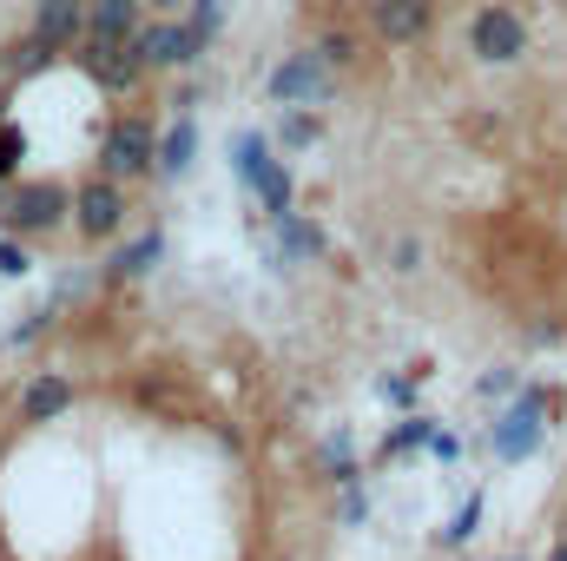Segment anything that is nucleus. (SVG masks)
Wrapping results in <instances>:
<instances>
[{
    "instance_id": "nucleus-23",
    "label": "nucleus",
    "mask_w": 567,
    "mask_h": 561,
    "mask_svg": "<svg viewBox=\"0 0 567 561\" xmlns=\"http://www.w3.org/2000/svg\"><path fill=\"white\" fill-rule=\"evenodd\" d=\"M515 390V370H488L482 384H475V397H508Z\"/></svg>"
},
{
    "instance_id": "nucleus-15",
    "label": "nucleus",
    "mask_w": 567,
    "mask_h": 561,
    "mask_svg": "<svg viewBox=\"0 0 567 561\" xmlns=\"http://www.w3.org/2000/svg\"><path fill=\"white\" fill-rule=\"evenodd\" d=\"M158 252H165V238H158V232H140V238L113 258V278H140V272H152V258H158Z\"/></svg>"
},
{
    "instance_id": "nucleus-27",
    "label": "nucleus",
    "mask_w": 567,
    "mask_h": 561,
    "mask_svg": "<svg viewBox=\"0 0 567 561\" xmlns=\"http://www.w3.org/2000/svg\"><path fill=\"white\" fill-rule=\"evenodd\" d=\"M152 7H158V13H172V7H185V0H152Z\"/></svg>"
},
{
    "instance_id": "nucleus-14",
    "label": "nucleus",
    "mask_w": 567,
    "mask_h": 561,
    "mask_svg": "<svg viewBox=\"0 0 567 561\" xmlns=\"http://www.w3.org/2000/svg\"><path fill=\"white\" fill-rule=\"evenodd\" d=\"M192 152H198V126H192V120H178V126L158 140V172H172V178H178V172L192 165Z\"/></svg>"
},
{
    "instance_id": "nucleus-13",
    "label": "nucleus",
    "mask_w": 567,
    "mask_h": 561,
    "mask_svg": "<svg viewBox=\"0 0 567 561\" xmlns=\"http://www.w3.org/2000/svg\"><path fill=\"white\" fill-rule=\"evenodd\" d=\"M100 40H140V0H86Z\"/></svg>"
},
{
    "instance_id": "nucleus-1",
    "label": "nucleus",
    "mask_w": 567,
    "mask_h": 561,
    "mask_svg": "<svg viewBox=\"0 0 567 561\" xmlns=\"http://www.w3.org/2000/svg\"><path fill=\"white\" fill-rule=\"evenodd\" d=\"M548 390H522L508 417H495V462H528L548 436Z\"/></svg>"
},
{
    "instance_id": "nucleus-2",
    "label": "nucleus",
    "mask_w": 567,
    "mask_h": 561,
    "mask_svg": "<svg viewBox=\"0 0 567 561\" xmlns=\"http://www.w3.org/2000/svg\"><path fill=\"white\" fill-rule=\"evenodd\" d=\"M468 47H475V60L508 67V60L528 53V27H522V13H508V7H482L475 27H468Z\"/></svg>"
},
{
    "instance_id": "nucleus-24",
    "label": "nucleus",
    "mask_w": 567,
    "mask_h": 561,
    "mask_svg": "<svg viewBox=\"0 0 567 561\" xmlns=\"http://www.w3.org/2000/svg\"><path fill=\"white\" fill-rule=\"evenodd\" d=\"M317 140V120H290V126H284V145H310Z\"/></svg>"
},
{
    "instance_id": "nucleus-22",
    "label": "nucleus",
    "mask_w": 567,
    "mask_h": 561,
    "mask_svg": "<svg viewBox=\"0 0 567 561\" xmlns=\"http://www.w3.org/2000/svg\"><path fill=\"white\" fill-rule=\"evenodd\" d=\"M317 53L343 67V60H357V40H350V33H323V40H317Z\"/></svg>"
},
{
    "instance_id": "nucleus-5",
    "label": "nucleus",
    "mask_w": 567,
    "mask_h": 561,
    "mask_svg": "<svg viewBox=\"0 0 567 561\" xmlns=\"http://www.w3.org/2000/svg\"><path fill=\"white\" fill-rule=\"evenodd\" d=\"M158 165V140H152V126L145 120H120L113 133H106V152H100V172L106 178H140Z\"/></svg>"
},
{
    "instance_id": "nucleus-6",
    "label": "nucleus",
    "mask_w": 567,
    "mask_h": 561,
    "mask_svg": "<svg viewBox=\"0 0 567 561\" xmlns=\"http://www.w3.org/2000/svg\"><path fill=\"white\" fill-rule=\"evenodd\" d=\"M60 212H73V205H66V192H60L53 178H27V185H13V198H7V225H13V232H53Z\"/></svg>"
},
{
    "instance_id": "nucleus-20",
    "label": "nucleus",
    "mask_w": 567,
    "mask_h": 561,
    "mask_svg": "<svg viewBox=\"0 0 567 561\" xmlns=\"http://www.w3.org/2000/svg\"><path fill=\"white\" fill-rule=\"evenodd\" d=\"M429 436H435V429H429V417H410L396 436H390V442H383V456H403V449H416V442H429Z\"/></svg>"
},
{
    "instance_id": "nucleus-18",
    "label": "nucleus",
    "mask_w": 567,
    "mask_h": 561,
    "mask_svg": "<svg viewBox=\"0 0 567 561\" xmlns=\"http://www.w3.org/2000/svg\"><path fill=\"white\" fill-rule=\"evenodd\" d=\"M475 522H482V496H475V502H462V509H455V522H449V529H442V542H449V549H462V542H468V536H475Z\"/></svg>"
},
{
    "instance_id": "nucleus-16",
    "label": "nucleus",
    "mask_w": 567,
    "mask_h": 561,
    "mask_svg": "<svg viewBox=\"0 0 567 561\" xmlns=\"http://www.w3.org/2000/svg\"><path fill=\"white\" fill-rule=\"evenodd\" d=\"M278 238H284V258H317V245H323L297 212H284V218H278Z\"/></svg>"
},
{
    "instance_id": "nucleus-8",
    "label": "nucleus",
    "mask_w": 567,
    "mask_h": 561,
    "mask_svg": "<svg viewBox=\"0 0 567 561\" xmlns=\"http://www.w3.org/2000/svg\"><path fill=\"white\" fill-rule=\"evenodd\" d=\"M73 212H80V232L86 238H113L120 225H126V192H120V178H93V185H80L73 192Z\"/></svg>"
},
{
    "instance_id": "nucleus-26",
    "label": "nucleus",
    "mask_w": 567,
    "mask_h": 561,
    "mask_svg": "<svg viewBox=\"0 0 567 561\" xmlns=\"http://www.w3.org/2000/svg\"><path fill=\"white\" fill-rule=\"evenodd\" d=\"M429 449H435V456H442V462H455V449H462V442H455V436H442V429H435V436H429Z\"/></svg>"
},
{
    "instance_id": "nucleus-11",
    "label": "nucleus",
    "mask_w": 567,
    "mask_h": 561,
    "mask_svg": "<svg viewBox=\"0 0 567 561\" xmlns=\"http://www.w3.org/2000/svg\"><path fill=\"white\" fill-rule=\"evenodd\" d=\"M198 33L185 20H158V27H140V60L145 67H192L198 60Z\"/></svg>"
},
{
    "instance_id": "nucleus-4",
    "label": "nucleus",
    "mask_w": 567,
    "mask_h": 561,
    "mask_svg": "<svg viewBox=\"0 0 567 561\" xmlns=\"http://www.w3.org/2000/svg\"><path fill=\"white\" fill-rule=\"evenodd\" d=\"M238 178L271 205V218H284L290 212V172H284L278 159L265 152V140L258 133H238Z\"/></svg>"
},
{
    "instance_id": "nucleus-10",
    "label": "nucleus",
    "mask_w": 567,
    "mask_h": 561,
    "mask_svg": "<svg viewBox=\"0 0 567 561\" xmlns=\"http://www.w3.org/2000/svg\"><path fill=\"white\" fill-rule=\"evenodd\" d=\"M429 20H435V0H370V27H377V40H390V47L423 40Z\"/></svg>"
},
{
    "instance_id": "nucleus-19",
    "label": "nucleus",
    "mask_w": 567,
    "mask_h": 561,
    "mask_svg": "<svg viewBox=\"0 0 567 561\" xmlns=\"http://www.w3.org/2000/svg\"><path fill=\"white\" fill-rule=\"evenodd\" d=\"M20 159H27V133L20 126H0V178H13Z\"/></svg>"
},
{
    "instance_id": "nucleus-17",
    "label": "nucleus",
    "mask_w": 567,
    "mask_h": 561,
    "mask_svg": "<svg viewBox=\"0 0 567 561\" xmlns=\"http://www.w3.org/2000/svg\"><path fill=\"white\" fill-rule=\"evenodd\" d=\"M218 20H225V0H185V27H192L198 40H212Z\"/></svg>"
},
{
    "instance_id": "nucleus-12",
    "label": "nucleus",
    "mask_w": 567,
    "mask_h": 561,
    "mask_svg": "<svg viewBox=\"0 0 567 561\" xmlns=\"http://www.w3.org/2000/svg\"><path fill=\"white\" fill-rule=\"evenodd\" d=\"M66 404H73V384H66V377H33L27 397H20V417L27 422H53Z\"/></svg>"
},
{
    "instance_id": "nucleus-21",
    "label": "nucleus",
    "mask_w": 567,
    "mask_h": 561,
    "mask_svg": "<svg viewBox=\"0 0 567 561\" xmlns=\"http://www.w3.org/2000/svg\"><path fill=\"white\" fill-rule=\"evenodd\" d=\"M27 245H13V238H0V278H27Z\"/></svg>"
},
{
    "instance_id": "nucleus-9",
    "label": "nucleus",
    "mask_w": 567,
    "mask_h": 561,
    "mask_svg": "<svg viewBox=\"0 0 567 561\" xmlns=\"http://www.w3.org/2000/svg\"><path fill=\"white\" fill-rule=\"evenodd\" d=\"M80 67H86L100 86H120V93H126V86L140 80L145 60H140V40H100V33H93L86 53H80Z\"/></svg>"
},
{
    "instance_id": "nucleus-7",
    "label": "nucleus",
    "mask_w": 567,
    "mask_h": 561,
    "mask_svg": "<svg viewBox=\"0 0 567 561\" xmlns=\"http://www.w3.org/2000/svg\"><path fill=\"white\" fill-rule=\"evenodd\" d=\"M93 33V7L86 0H40L33 7V40L47 47V53H66V47H80Z\"/></svg>"
},
{
    "instance_id": "nucleus-3",
    "label": "nucleus",
    "mask_w": 567,
    "mask_h": 561,
    "mask_svg": "<svg viewBox=\"0 0 567 561\" xmlns=\"http://www.w3.org/2000/svg\"><path fill=\"white\" fill-rule=\"evenodd\" d=\"M271 100L278 106H317L330 100V60L323 53H290L271 67Z\"/></svg>"
},
{
    "instance_id": "nucleus-25",
    "label": "nucleus",
    "mask_w": 567,
    "mask_h": 561,
    "mask_svg": "<svg viewBox=\"0 0 567 561\" xmlns=\"http://www.w3.org/2000/svg\"><path fill=\"white\" fill-rule=\"evenodd\" d=\"M416 258H423L416 238H396V272H416Z\"/></svg>"
},
{
    "instance_id": "nucleus-28",
    "label": "nucleus",
    "mask_w": 567,
    "mask_h": 561,
    "mask_svg": "<svg viewBox=\"0 0 567 561\" xmlns=\"http://www.w3.org/2000/svg\"><path fill=\"white\" fill-rule=\"evenodd\" d=\"M555 561H567V542H561V549H555Z\"/></svg>"
}]
</instances>
